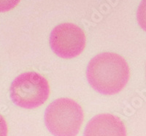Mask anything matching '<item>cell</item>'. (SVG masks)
<instances>
[{"label": "cell", "mask_w": 146, "mask_h": 136, "mask_svg": "<svg viewBox=\"0 0 146 136\" xmlns=\"http://www.w3.org/2000/svg\"><path fill=\"white\" fill-rule=\"evenodd\" d=\"M131 76V70L123 57L112 52L102 53L89 61L86 78L94 90L113 95L123 90Z\"/></svg>", "instance_id": "cell-1"}, {"label": "cell", "mask_w": 146, "mask_h": 136, "mask_svg": "<svg viewBox=\"0 0 146 136\" xmlns=\"http://www.w3.org/2000/svg\"><path fill=\"white\" fill-rule=\"evenodd\" d=\"M84 120L80 105L72 98L55 100L45 113V124L54 136H77Z\"/></svg>", "instance_id": "cell-2"}, {"label": "cell", "mask_w": 146, "mask_h": 136, "mask_svg": "<svg viewBox=\"0 0 146 136\" xmlns=\"http://www.w3.org/2000/svg\"><path fill=\"white\" fill-rule=\"evenodd\" d=\"M50 95V87L47 79L35 72H23L18 75L10 89L13 102L21 108L27 109L42 106Z\"/></svg>", "instance_id": "cell-3"}, {"label": "cell", "mask_w": 146, "mask_h": 136, "mask_svg": "<svg viewBox=\"0 0 146 136\" xmlns=\"http://www.w3.org/2000/svg\"><path fill=\"white\" fill-rule=\"evenodd\" d=\"M50 46L53 53L63 59L79 56L86 48V36L76 24L63 23L55 27L50 35Z\"/></svg>", "instance_id": "cell-4"}, {"label": "cell", "mask_w": 146, "mask_h": 136, "mask_svg": "<svg viewBox=\"0 0 146 136\" xmlns=\"http://www.w3.org/2000/svg\"><path fill=\"white\" fill-rule=\"evenodd\" d=\"M83 136H127L124 122L112 114H100L86 125Z\"/></svg>", "instance_id": "cell-5"}, {"label": "cell", "mask_w": 146, "mask_h": 136, "mask_svg": "<svg viewBox=\"0 0 146 136\" xmlns=\"http://www.w3.org/2000/svg\"><path fill=\"white\" fill-rule=\"evenodd\" d=\"M137 20L140 28L146 32V0H142L137 12Z\"/></svg>", "instance_id": "cell-6"}, {"label": "cell", "mask_w": 146, "mask_h": 136, "mask_svg": "<svg viewBox=\"0 0 146 136\" xmlns=\"http://www.w3.org/2000/svg\"><path fill=\"white\" fill-rule=\"evenodd\" d=\"M21 0H0V13L11 11L19 5Z\"/></svg>", "instance_id": "cell-7"}, {"label": "cell", "mask_w": 146, "mask_h": 136, "mask_svg": "<svg viewBox=\"0 0 146 136\" xmlns=\"http://www.w3.org/2000/svg\"><path fill=\"white\" fill-rule=\"evenodd\" d=\"M9 128L5 118L0 114V136H8Z\"/></svg>", "instance_id": "cell-8"}, {"label": "cell", "mask_w": 146, "mask_h": 136, "mask_svg": "<svg viewBox=\"0 0 146 136\" xmlns=\"http://www.w3.org/2000/svg\"><path fill=\"white\" fill-rule=\"evenodd\" d=\"M145 75H146V66H145Z\"/></svg>", "instance_id": "cell-9"}]
</instances>
